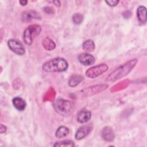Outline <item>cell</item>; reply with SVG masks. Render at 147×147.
Here are the masks:
<instances>
[{
	"label": "cell",
	"mask_w": 147,
	"mask_h": 147,
	"mask_svg": "<svg viewBox=\"0 0 147 147\" xmlns=\"http://www.w3.org/2000/svg\"><path fill=\"white\" fill-rule=\"evenodd\" d=\"M138 62L137 59H131L125 64L115 69L107 77L106 80L111 82H115L119 79H121L126 76L136 66Z\"/></svg>",
	"instance_id": "obj_1"
},
{
	"label": "cell",
	"mask_w": 147,
	"mask_h": 147,
	"mask_svg": "<svg viewBox=\"0 0 147 147\" xmlns=\"http://www.w3.org/2000/svg\"><path fill=\"white\" fill-rule=\"evenodd\" d=\"M68 67V62L61 57H56L45 62L42 69L47 72H60L67 70Z\"/></svg>",
	"instance_id": "obj_2"
},
{
	"label": "cell",
	"mask_w": 147,
	"mask_h": 147,
	"mask_svg": "<svg viewBox=\"0 0 147 147\" xmlns=\"http://www.w3.org/2000/svg\"><path fill=\"white\" fill-rule=\"evenodd\" d=\"M41 31V28L37 24L29 25L24 31L23 39L24 42L27 45H31L34 38L38 36Z\"/></svg>",
	"instance_id": "obj_3"
},
{
	"label": "cell",
	"mask_w": 147,
	"mask_h": 147,
	"mask_svg": "<svg viewBox=\"0 0 147 147\" xmlns=\"http://www.w3.org/2000/svg\"><path fill=\"white\" fill-rule=\"evenodd\" d=\"M73 106V103L71 102L63 99H57L53 103L55 110L59 114L63 115L69 113L71 111Z\"/></svg>",
	"instance_id": "obj_4"
},
{
	"label": "cell",
	"mask_w": 147,
	"mask_h": 147,
	"mask_svg": "<svg viewBox=\"0 0 147 147\" xmlns=\"http://www.w3.org/2000/svg\"><path fill=\"white\" fill-rule=\"evenodd\" d=\"M109 67L106 64H100L88 68L86 71V75L90 79H95L106 72Z\"/></svg>",
	"instance_id": "obj_5"
},
{
	"label": "cell",
	"mask_w": 147,
	"mask_h": 147,
	"mask_svg": "<svg viewBox=\"0 0 147 147\" xmlns=\"http://www.w3.org/2000/svg\"><path fill=\"white\" fill-rule=\"evenodd\" d=\"M9 49L18 55H23L25 53V48L21 41L16 39H10L7 41Z\"/></svg>",
	"instance_id": "obj_6"
},
{
	"label": "cell",
	"mask_w": 147,
	"mask_h": 147,
	"mask_svg": "<svg viewBox=\"0 0 147 147\" xmlns=\"http://www.w3.org/2000/svg\"><path fill=\"white\" fill-rule=\"evenodd\" d=\"M107 87H108V85L106 84H99V85L94 86L92 87H89L88 88L82 90L81 91L84 95L88 96V95H91L96 93L99 92L100 91H102L105 89H106Z\"/></svg>",
	"instance_id": "obj_7"
},
{
	"label": "cell",
	"mask_w": 147,
	"mask_h": 147,
	"mask_svg": "<svg viewBox=\"0 0 147 147\" xmlns=\"http://www.w3.org/2000/svg\"><path fill=\"white\" fill-rule=\"evenodd\" d=\"M79 61L84 65H90L95 62V57L88 53H82L78 56Z\"/></svg>",
	"instance_id": "obj_8"
},
{
	"label": "cell",
	"mask_w": 147,
	"mask_h": 147,
	"mask_svg": "<svg viewBox=\"0 0 147 147\" xmlns=\"http://www.w3.org/2000/svg\"><path fill=\"white\" fill-rule=\"evenodd\" d=\"M92 130V127L90 125H84L81 126L76 132L75 137L77 140H80L85 138Z\"/></svg>",
	"instance_id": "obj_9"
},
{
	"label": "cell",
	"mask_w": 147,
	"mask_h": 147,
	"mask_svg": "<svg viewBox=\"0 0 147 147\" xmlns=\"http://www.w3.org/2000/svg\"><path fill=\"white\" fill-rule=\"evenodd\" d=\"M101 136L102 138L106 142H112L115 138L113 130L110 126H105L102 129Z\"/></svg>",
	"instance_id": "obj_10"
},
{
	"label": "cell",
	"mask_w": 147,
	"mask_h": 147,
	"mask_svg": "<svg viewBox=\"0 0 147 147\" xmlns=\"http://www.w3.org/2000/svg\"><path fill=\"white\" fill-rule=\"evenodd\" d=\"M91 117V113L89 110H82L77 115V121L80 123H84L87 122Z\"/></svg>",
	"instance_id": "obj_11"
},
{
	"label": "cell",
	"mask_w": 147,
	"mask_h": 147,
	"mask_svg": "<svg viewBox=\"0 0 147 147\" xmlns=\"http://www.w3.org/2000/svg\"><path fill=\"white\" fill-rule=\"evenodd\" d=\"M39 14L34 10L26 11L22 13V20L24 22H28L33 19H40Z\"/></svg>",
	"instance_id": "obj_12"
},
{
	"label": "cell",
	"mask_w": 147,
	"mask_h": 147,
	"mask_svg": "<svg viewBox=\"0 0 147 147\" xmlns=\"http://www.w3.org/2000/svg\"><path fill=\"white\" fill-rule=\"evenodd\" d=\"M12 103L14 107L18 111H23L26 106L25 100L20 96L14 97L12 99Z\"/></svg>",
	"instance_id": "obj_13"
},
{
	"label": "cell",
	"mask_w": 147,
	"mask_h": 147,
	"mask_svg": "<svg viewBox=\"0 0 147 147\" xmlns=\"http://www.w3.org/2000/svg\"><path fill=\"white\" fill-rule=\"evenodd\" d=\"M137 16L139 22L144 24L146 22V9L144 6H140L137 8Z\"/></svg>",
	"instance_id": "obj_14"
},
{
	"label": "cell",
	"mask_w": 147,
	"mask_h": 147,
	"mask_svg": "<svg viewBox=\"0 0 147 147\" xmlns=\"http://www.w3.org/2000/svg\"><path fill=\"white\" fill-rule=\"evenodd\" d=\"M42 45L47 51H52L56 48L55 42L49 37H47L42 40Z\"/></svg>",
	"instance_id": "obj_15"
},
{
	"label": "cell",
	"mask_w": 147,
	"mask_h": 147,
	"mask_svg": "<svg viewBox=\"0 0 147 147\" xmlns=\"http://www.w3.org/2000/svg\"><path fill=\"white\" fill-rule=\"evenodd\" d=\"M83 80V77L80 75H72L68 80V85L74 87L78 85Z\"/></svg>",
	"instance_id": "obj_16"
},
{
	"label": "cell",
	"mask_w": 147,
	"mask_h": 147,
	"mask_svg": "<svg viewBox=\"0 0 147 147\" xmlns=\"http://www.w3.org/2000/svg\"><path fill=\"white\" fill-rule=\"evenodd\" d=\"M69 133V130L68 127L64 126H61L57 129L55 132V136L57 138H61L66 137Z\"/></svg>",
	"instance_id": "obj_17"
},
{
	"label": "cell",
	"mask_w": 147,
	"mask_h": 147,
	"mask_svg": "<svg viewBox=\"0 0 147 147\" xmlns=\"http://www.w3.org/2000/svg\"><path fill=\"white\" fill-rule=\"evenodd\" d=\"M82 49L87 53L91 52L95 49V44L91 40H87L84 41L82 44Z\"/></svg>",
	"instance_id": "obj_18"
},
{
	"label": "cell",
	"mask_w": 147,
	"mask_h": 147,
	"mask_svg": "<svg viewBox=\"0 0 147 147\" xmlns=\"http://www.w3.org/2000/svg\"><path fill=\"white\" fill-rule=\"evenodd\" d=\"M75 144L71 140H63L59 142H56L54 144L53 146H74Z\"/></svg>",
	"instance_id": "obj_19"
},
{
	"label": "cell",
	"mask_w": 147,
	"mask_h": 147,
	"mask_svg": "<svg viewBox=\"0 0 147 147\" xmlns=\"http://www.w3.org/2000/svg\"><path fill=\"white\" fill-rule=\"evenodd\" d=\"M72 20L75 24L78 25L82 22L83 20V16L80 13H75L72 16Z\"/></svg>",
	"instance_id": "obj_20"
},
{
	"label": "cell",
	"mask_w": 147,
	"mask_h": 147,
	"mask_svg": "<svg viewBox=\"0 0 147 147\" xmlns=\"http://www.w3.org/2000/svg\"><path fill=\"white\" fill-rule=\"evenodd\" d=\"M105 2L110 6H116L118 3L119 1L118 0H109V1H105Z\"/></svg>",
	"instance_id": "obj_21"
},
{
	"label": "cell",
	"mask_w": 147,
	"mask_h": 147,
	"mask_svg": "<svg viewBox=\"0 0 147 147\" xmlns=\"http://www.w3.org/2000/svg\"><path fill=\"white\" fill-rule=\"evenodd\" d=\"M7 130V127L6 126L3 125V124H1V128H0V131L1 134H3L6 132Z\"/></svg>",
	"instance_id": "obj_22"
},
{
	"label": "cell",
	"mask_w": 147,
	"mask_h": 147,
	"mask_svg": "<svg viewBox=\"0 0 147 147\" xmlns=\"http://www.w3.org/2000/svg\"><path fill=\"white\" fill-rule=\"evenodd\" d=\"M44 10L45 11V12H46V13H48V14L53 13V11L52 9L51 8V7H44Z\"/></svg>",
	"instance_id": "obj_23"
},
{
	"label": "cell",
	"mask_w": 147,
	"mask_h": 147,
	"mask_svg": "<svg viewBox=\"0 0 147 147\" xmlns=\"http://www.w3.org/2000/svg\"><path fill=\"white\" fill-rule=\"evenodd\" d=\"M51 2L53 3H54L56 6H57V7L60 6L61 3H60V2L59 1H52Z\"/></svg>",
	"instance_id": "obj_24"
},
{
	"label": "cell",
	"mask_w": 147,
	"mask_h": 147,
	"mask_svg": "<svg viewBox=\"0 0 147 147\" xmlns=\"http://www.w3.org/2000/svg\"><path fill=\"white\" fill-rule=\"evenodd\" d=\"M20 3L22 5V6H25L28 3V1H24V0H21V1H20Z\"/></svg>",
	"instance_id": "obj_25"
}]
</instances>
